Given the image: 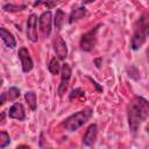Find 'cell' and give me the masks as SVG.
Segmentation results:
<instances>
[{
    "instance_id": "5b68a950",
    "label": "cell",
    "mask_w": 149,
    "mask_h": 149,
    "mask_svg": "<svg viewBox=\"0 0 149 149\" xmlns=\"http://www.w3.org/2000/svg\"><path fill=\"white\" fill-rule=\"evenodd\" d=\"M71 73H72V70H71L70 64H68V63L62 64L61 83H59V86H58V95L59 97L64 95V93L66 92L68 86H69V83H70V79H71Z\"/></svg>"
},
{
    "instance_id": "6da1fadb",
    "label": "cell",
    "mask_w": 149,
    "mask_h": 149,
    "mask_svg": "<svg viewBox=\"0 0 149 149\" xmlns=\"http://www.w3.org/2000/svg\"><path fill=\"white\" fill-rule=\"evenodd\" d=\"M149 118V101L141 97L134 95L127 106V121L129 132L135 135L141 125Z\"/></svg>"
},
{
    "instance_id": "7a4b0ae2",
    "label": "cell",
    "mask_w": 149,
    "mask_h": 149,
    "mask_svg": "<svg viewBox=\"0 0 149 149\" xmlns=\"http://www.w3.org/2000/svg\"><path fill=\"white\" fill-rule=\"evenodd\" d=\"M149 37V10L143 13L134 24L130 40L132 50H139Z\"/></svg>"
},
{
    "instance_id": "d6986e66",
    "label": "cell",
    "mask_w": 149,
    "mask_h": 149,
    "mask_svg": "<svg viewBox=\"0 0 149 149\" xmlns=\"http://www.w3.org/2000/svg\"><path fill=\"white\" fill-rule=\"evenodd\" d=\"M126 71H127V74H128L132 79H134V80H139V79H140V71H139V69H137L136 66L130 65V66H128V68L126 69Z\"/></svg>"
},
{
    "instance_id": "8992f818",
    "label": "cell",
    "mask_w": 149,
    "mask_h": 149,
    "mask_svg": "<svg viewBox=\"0 0 149 149\" xmlns=\"http://www.w3.org/2000/svg\"><path fill=\"white\" fill-rule=\"evenodd\" d=\"M51 23H52V14L51 10L43 12L38 17V27L44 37H48L51 34Z\"/></svg>"
},
{
    "instance_id": "ba28073f",
    "label": "cell",
    "mask_w": 149,
    "mask_h": 149,
    "mask_svg": "<svg viewBox=\"0 0 149 149\" xmlns=\"http://www.w3.org/2000/svg\"><path fill=\"white\" fill-rule=\"evenodd\" d=\"M26 33H27V37H28L29 41H31L34 43L38 41V34H37V15L34 14V13H31L28 16Z\"/></svg>"
},
{
    "instance_id": "7402d4cb",
    "label": "cell",
    "mask_w": 149,
    "mask_h": 149,
    "mask_svg": "<svg viewBox=\"0 0 149 149\" xmlns=\"http://www.w3.org/2000/svg\"><path fill=\"white\" fill-rule=\"evenodd\" d=\"M77 97H80V98H85V95H84V92L81 91V88H74L72 92H71V94H70V100H72L73 98H77Z\"/></svg>"
},
{
    "instance_id": "e0dca14e",
    "label": "cell",
    "mask_w": 149,
    "mask_h": 149,
    "mask_svg": "<svg viewBox=\"0 0 149 149\" xmlns=\"http://www.w3.org/2000/svg\"><path fill=\"white\" fill-rule=\"evenodd\" d=\"M24 99H26L29 108L31 111H35L36 107H37V97H36V93L34 91H27L24 93Z\"/></svg>"
},
{
    "instance_id": "277c9868",
    "label": "cell",
    "mask_w": 149,
    "mask_h": 149,
    "mask_svg": "<svg viewBox=\"0 0 149 149\" xmlns=\"http://www.w3.org/2000/svg\"><path fill=\"white\" fill-rule=\"evenodd\" d=\"M101 24H98L95 27H93L91 30L86 31L81 38H80V42H79V47H80V50L83 51H92L93 48L95 47V42H97V34H98V30L100 28Z\"/></svg>"
},
{
    "instance_id": "44dd1931",
    "label": "cell",
    "mask_w": 149,
    "mask_h": 149,
    "mask_svg": "<svg viewBox=\"0 0 149 149\" xmlns=\"http://www.w3.org/2000/svg\"><path fill=\"white\" fill-rule=\"evenodd\" d=\"M59 0H36L34 2V6H38V5H47L48 8L54 7L56 3H58Z\"/></svg>"
},
{
    "instance_id": "3957f363",
    "label": "cell",
    "mask_w": 149,
    "mask_h": 149,
    "mask_svg": "<svg viewBox=\"0 0 149 149\" xmlns=\"http://www.w3.org/2000/svg\"><path fill=\"white\" fill-rule=\"evenodd\" d=\"M93 114V109L91 107H86L83 108L73 114H71L70 116H68L63 122H62V127L70 133H73L76 130H78L84 123H86L90 118Z\"/></svg>"
},
{
    "instance_id": "603a6c76",
    "label": "cell",
    "mask_w": 149,
    "mask_h": 149,
    "mask_svg": "<svg viewBox=\"0 0 149 149\" xmlns=\"http://www.w3.org/2000/svg\"><path fill=\"white\" fill-rule=\"evenodd\" d=\"M5 115H6V113H5V112H2V113H1V120H0V121H1V122H0V125H1V126L5 123Z\"/></svg>"
},
{
    "instance_id": "9a60e30c",
    "label": "cell",
    "mask_w": 149,
    "mask_h": 149,
    "mask_svg": "<svg viewBox=\"0 0 149 149\" xmlns=\"http://www.w3.org/2000/svg\"><path fill=\"white\" fill-rule=\"evenodd\" d=\"M64 22H65V13H64L61 8L56 9L55 19H54V24H55L56 29H57V30H61V29L63 28Z\"/></svg>"
},
{
    "instance_id": "cb8c5ba5",
    "label": "cell",
    "mask_w": 149,
    "mask_h": 149,
    "mask_svg": "<svg viewBox=\"0 0 149 149\" xmlns=\"http://www.w3.org/2000/svg\"><path fill=\"white\" fill-rule=\"evenodd\" d=\"M100 61H101V58H97V59H94V63L97 64V68H100Z\"/></svg>"
},
{
    "instance_id": "8fae6325",
    "label": "cell",
    "mask_w": 149,
    "mask_h": 149,
    "mask_svg": "<svg viewBox=\"0 0 149 149\" xmlns=\"http://www.w3.org/2000/svg\"><path fill=\"white\" fill-rule=\"evenodd\" d=\"M8 116L14 120L23 121L26 119V111H24L23 105L20 102H14L8 109Z\"/></svg>"
},
{
    "instance_id": "2e32d148",
    "label": "cell",
    "mask_w": 149,
    "mask_h": 149,
    "mask_svg": "<svg viewBox=\"0 0 149 149\" xmlns=\"http://www.w3.org/2000/svg\"><path fill=\"white\" fill-rule=\"evenodd\" d=\"M48 70L51 74L56 76V74H59L61 73V70H62V65L59 64V59L57 57H52L48 64Z\"/></svg>"
},
{
    "instance_id": "d4e9b609",
    "label": "cell",
    "mask_w": 149,
    "mask_h": 149,
    "mask_svg": "<svg viewBox=\"0 0 149 149\" xmlns=\"http://www.w3.org/2000/svg\"><path fill=\"white\" fill-rule=\"evenodd\" d=\"M147 59H148V62H149V48L147 49Z\"/></svg>"
},
{
    "instance_id": "30bf717a",
    "label": "cell",
    "mask_w": 149,
    "mask_h": 149,
    "mask_svg": "<svg viewBox=\"0 0 149 149\" xmlns=\"http://www.w3.org/2000/svg\"><path fill=\"white\" fill-rule=\"evenodd\" d=\"M97 136H98V126L95 123H92L88 126V128L86 129V132L84 134L83 146L84 147H92L97 141Z\"/></svg>"
},
{
    "instance_id": "ac0fdd59",
    "label": "cell",
    "mask_w": 149,
    "mask_h": 149,
    "mask_svg": "<svg viewBox=\"0 0 149 149\" xmlns=\"http://www.w3.org/2000/svg\"><path fill=\"white\" fill-rule=\"evenodd\" d=\"M27 6L26 5H13V3H6L2 6V9L5 12H9V13H14V12H20L23 10Z\"/></svg>"
},
{
    "instance_id": "52a82bcc",
    "label": "cell",
    "mask_w": 149,
    "mask_h": 149,
    "mask_svg": "<svg viewBox=\"0 0 149 149\" xmlns=\"http://www.w3.org/2000/svg\"><path fill=\"white\" fill-rule=\"evenodd\" d=\"M17 56H19V59L21 62V66H22V71L24 73H28L33 70L34 68V62H33V58L30 56V52L28 51V49L26 47H21L19 49V52H17Z\"/></svg>"
},
{
    "instance_id": "4fadbf2b",
    "label": "cell",
    "mask_w": 149,
    "mask_h": 149,
    "mask_svg": "<svg viewBox=\"0 0 149 149\" xmlns=\"http://www.w3.org/2000/svg\"><path fill=\"white\" fill-rule=\"evenodd\" d=\"M0 37L2 40V42L5 43V45L9 49H14L16 47V41H15V37L13 36V34L7 30L5 27H1L0 28Z\"/></svg>"
},
{
    "instance_id": "ffe728a7",
    "label": "cell",
    "mask_w": 149,
    "mask_h": 149,
    "mask_svg": "<svg viewBox=\"0 0 149 149\" xmlns=\"http://www.w3.org/2000/svg\"><path fill=\"white\" fill-rule=\"evenodd\" d=\"M9 143H10V137H9L8 133L5 132V130H1V132H0V148L3 149V148H6Z\"/></svg>"
},
{
    "instance_id": "9c48e42d",
    "label": "cell",
    "mask_w": 149,
    "mask_h": 149,
    "mask_svg": "<svg viewBox=\"0 0 149 149\" xmlns=\"http://www.w3.org/2000/svg\"><path fill=\"white\" fill-rule=\"evenodd\" d=\"M52 47H54V50L56 52L57 58L61 61H65V58L68 57V47H66V43L61 35L55 36V38L52 41Z\"/></svg>"
},
{
    "instance_id": "5bb4252c",
    "label": "cell",
    "mask_w": 149,
    "mask_h": 149,
    "mask_svg": "<svg viewBox=\"0 0 149 149\" xmlns=\"http://www.w3.org/2000/svg\"><path fill=\"white\" fill-rule=\"evenodd\" d=\"M19 97H20V90H19L17 87H15V86H12V87H9L7 91H5V92L1 93V100H0V104L3 105L7 100L13 101V100L17 99Z\"/></svg>"
},
{
    "instance_id": "7c38bea8",
    "label": "cell",
    "mask_w": 149,
    "mask_h": 149,
    "mask_svg": "<svg viewBox=\"0 0 149 149\" xmlns=\"http://www.w3.org/2000/svg\"><path fill=\"white\" fill-rule=\"evenodd\" d=\"M87 15V9L85 6L80 5V6H73L71 9V13L69 15V23H73L80 19H84Z\"/></svg>"
}]
</instances>
